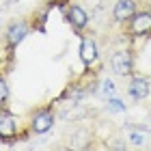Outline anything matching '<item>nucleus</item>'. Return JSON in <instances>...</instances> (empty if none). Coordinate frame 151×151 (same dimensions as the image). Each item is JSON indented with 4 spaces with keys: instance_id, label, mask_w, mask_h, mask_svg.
<instances>
[{
    "instance_id": "nucleus-1",
    "label": "nucleus",
    "mask_w": 151,
    "mask_h": 151,
    "mask_svg": "<svg viewBox=\"0 0 151 151\" xmlns=\"http://www.w3.org/2000/svg\"><path fill=\"white\" fill-rule=\"evenodd\" d=\"M54 125V114L50 108H43V110H37L35 114H32V121H30V127L35 134H45L50 132Z\"/></svg>"
},
{
    "instance_id": "nucleus-2",
    "label": "nucleus",
    "mask_w": 151,
    "mask_h": 151,
    "mask_svg": "<svg viewBox=\"0 0 151 151\" xmlns=\"http://www.w3.org/2000/svg\"><path fill=\"white\" fill-rule=\"evenodd\" d=\"M17 134V119L9 110H0V140H11Z\"/></svg>"
},
{
    "instance_id": "nucleus-3",
    "label": "nucleus",
    "mask_w": 151,
    "mask_h": 151,
    "mask_svg": "<svg viewBox=\"0 0 151 151\" xmlns=\"http://www.w3.org/2000/svg\"><path fill=\"white\" fill-rule=\"evenodd\" d=\"M112 69L114 73H119V76H129L134 71V63H132V54H129L127 50H121V52H116L114 56H112Z\"/></svg>"
},
{
    "instance_id": "nucleus-4",
    "label": "nucleus",
    "mask_w": 151,
    "mask_h": 151,
    "mask_svg": "<svg viewBox=\"0 0 151 151\" xmlns=\"http://www.w3.org/2000/svg\"><path fill=\"white\" fill-rule=\"evenodd\" d=\"M129 30H132L134 35H147L151 30V11L134 13L132 22H129Z\"/></svg>"
},
{
    "instance_id": "nucleus-5",
    "label": "nucleus",
    "mask_w": 151,
    "mask_h": 151,
    "mask_svg": "<svg viewBox=\"0 0 151 151\" xmlns=\"http://www.w3.org/2000/svg\"><path fill=\"white\" fill-rule=\"evenodd\" d=\"M136 13V2L134 0H119V2L114 4L112 9V15L116 22H127V19H132Z\"/></svg>"
},
{
    "instance_id": "nucleus-6",
    "label": "nucleus",
    "mask_w": 151,
    "mask_h": 151,
    "mask_svg": "<svg viewBox=\"0 0 151 151\" xmlns=\"http://www.w3.org/2000/svg\"><path fill=\"white\" fill-rule=\"evenodd\" d=\"M26 35H28V24L15 22V24L9 26V30H6V41H9L11 47H15V45H19L26 39Z\"/></svg>"
},
{
    "instance_id": "nucleus-7",
    "label": "nucleus",
    "mask_w": 151,
    "mask_h": 151,
    "mask_svg": "<svg viewBox=\"0 0 151 151\" xmlns=\"http://www.w3.org/2000/svg\"><path fill=\"white\" fill-rule=\"evenodd\" d=\"M67 19H69V24L73 26V28H84V26L88 24L86 11L82 9V6H78V4L69 6V11H67Z\"/></svg>"
},
{
    "instance_id": "nucleus-8",
    "label": "nucleus",
    "mask_w": 151,
    "mask_h": 151,
    "mask_svg": "<svg viewBox=\"0 0 151 151\" xmlns=\"http://www.w3.org/2000/svg\"><path fill=\"white\" fill-rule=\"evenodd\" d=\"M127 91H129V95H132L134 99H145L149 95V82L145 78H134L132 82H129Z\"/></svg>"
},
{
    "instance_id": "nucleus-9",
    "label": "nucleus",
    "mask_w": 151,
    "mask_h": 151,
    "mask_svg": "<svg viewBox=\"0 0 151 151\" xmlns=\"http://www.w3.org/2000/svg\"><path fill=\"white\" fill-rule=\"evenodd\" d=\"M80 58L84 65H91L95 58H97V47H95V43L91 39H82L80 43Z\"/></svg>"
},
{
    "instance_id": "nucleus-10",
    "label": "nucleus",
    "mask_w": 151,
    "mask_h": 151,
    "mask_svg": "<svg viewBox=\"0 0 151 151\" xmlns=\"http://www.w3.org/2000/svg\"><path fill=\"white\" fill-rule=\"evenodd\" d=\"M108 110H112V112H123V110H125V104H123L121 99H116V97H110V99H108Z\"/></svg>"
},
{
    "instance_id": "nucleus-11",
    "label": "nucleus",
    "mask_w": 151,
    "mask_h": 151,
    "mask_svg": "<svg viewBox=\"0 0 151 151\" xmlns=\"http://www.w3.org/2000/svg\"><path fill=\"white\" fill-rule=\"evenodd\" d=\"M6 99H9V84H6V80L0 76V104H4Z\"/></svg>"
},
{
    "instance_id": "nucleus-12",
    "label": "nucleus",
    "mask_w": 151,
    "mask_h": 151,
    "mask_svg": "<svg viewBox=\"0 0 151 151\" xmlns=\"http://www.w3.org/2000/svg\"><path fill=\"white\" fill-rule=\"evenodd\" d=\"M129 140H132V145H142V134H138V132H134V134H129Z\"/></svg>"
},
{
    "instance_id": "nucleus-13",
    "label": "nucleus",
    "mask_w": 151,
    "mask_h": 151,
    "mask_svg": "<svg viewBox=\"0 0 151 151\" xmlns=\"http://www.w3.org/2000/svg\"><path fill=\"white\" fill-rule=\"evenodd\" d=\"M114 91V82L112 80H106L104 82V93H112Z\"/></svg>"
},
{
    "instance_id": "nucleus-14",
    "label": "nucleus",
    "mask_w": 151,
    "mask_h": 151,
    "mask_svg": "<svg viewBox=\"0 0 151 151\" xmlns=\"http://www.w3.org/2000/svg\"><path fill=\"white\" fill-rule=\"evenodd\" d=\"M0 110H2V104H0Z\"/></svg>"
}]
</instances>
